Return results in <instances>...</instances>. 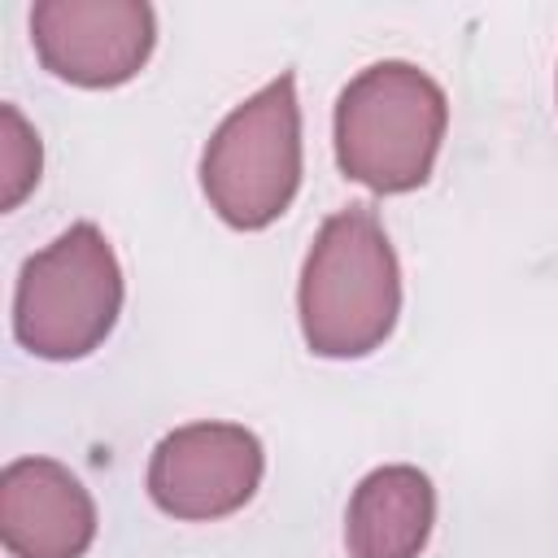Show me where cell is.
Returning <instances> with one entry per match:
<instances>
[{
  "instance_id": "6",
  "label": "cell",
  "mask_w": 558,
  "mask_h": 558,
  "mask_svg": "<svg viewBox=\"0 0 558 558\" xmlns=\"http://www.w3.org/2000/svg\"><path fill=\"white\" fill-rule=\"evenodd\" d=\"M31 44L44 70L74 87H122L148 65L157 17L144 0H39Z\"/></svg>"
},
{
  "instance_id": "4",
  "label": "cell",
  "mask_w": 558,
  "mask_h": 558,
  "mask_svg": "<svg viewBox=\"0 0 558 558\" xmlns=\"http://www.w3.org/2000/svg\"><path fill=\"white\" fill-rule=\"evenodd\" d=\"M209 209L235 231L270 227L301 187V100L283 70L235 105L201 153Z\"/></svg>"
},
{
  "instance_id": "9",
  "label": "cell",
  "mask_w": 558,
  "mask_h": 558,
  "mask_svg": "<svg viewBox=\"0 0 558 558\" xmlns=\"http://www.w3.org/2000/svg\"><path fill=\"white\" fill-rule=\"evenodd\" d=\"M44 148L17 105H0V209H17L39 183Z\"/></svg>"
},
{
  "instance_id": "3",
  "label": "cell",
  "mask_w": 558,
  "mask_h": 558,
  "mask_svg": "<svg viewBox=\"0 0 558 558\" xmlns=\"http://www.w3.org/2000/svg\"><path fill=\"white\" fill-rule=\"evenodd\" d=\"M122 314V266L96 222H74L22 262L13 336L26 353L74 362L105 344Z\"/></svg>"
},
{
  "instance_id": "8",
  "label": "cell",
  "mask_w": 558,
  "mask_h": 558,
  "mask_svg": "<svg viewBox=\"0 0 558 558\" xmlns=\"http://www.w3.org/2000/svg\"><path fill=\"white\" fill-rule=\"evenodd\" d=\"M436 523V488L418 466H375L349 497V558H418Z\"/></svg>"
},
{
  "instance_id": "2",
  "label": "cell",
  "mask_w": 558,
  "mask_h": 558,
  "mask_svg": "<svg viewBox=\"0 0 558 558\" xmlns=\"http://www.w3.org/2000/svg\"><path fill=\"white\" fill-rule=\"evenodd\" d=\"M449 100L440 83L410 61H375L336 100V166L344 179L397 196L432 179Z\"/></svg>"
},
{
  "instance_id": "5",
  "label": "cell",
  "mask_w": 558,
  "mask_h": 558,
  "mask_svg": "<svg viewBox=\"0 0 558 558\" xmlns=\"http://www.w3.org/2000/svg\"><path fill=\"white\" fill-rule=\"evenodd\" d=\"M262 440L240 423H187L157 440L148 458V497L161 514L209 523L244 510L262 484Z\"/></svg>"
},
{
  "instance_id": "7",
  "label": "cell",
  "mask_w": 558,
  "mask_h": 558,
  "mask_svg": "<svg viewBox=\"0 0 558 558\" xmlns=\"http://www.w3.org/2000/svg\"><path fill=\"white\" fill-rule=\"evenodd\" d=\"M0 541L9 558H83L96 541V501L52 458H13L0 471Z\"/></svg>"
},
{
  "instance_id": "1",
  "label": "cell",
  "mask_w": 558,
  "mask_h": 558,
  "mask_svg": "<svg viewBox=\"0 0 558 558\" xmlns=\"http://www.w3.org/2000/svg\"><path fill=\"white\" fill-rule=\"evenodd\" d=\"M301 336L318 357L375 353L401 314V266L371 205L336 209L301 266Z\"/></svg>"
}]
</instances>
